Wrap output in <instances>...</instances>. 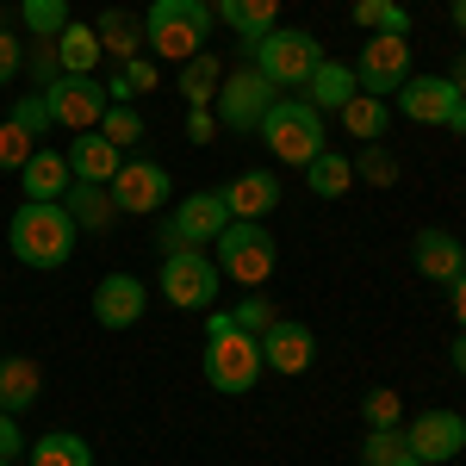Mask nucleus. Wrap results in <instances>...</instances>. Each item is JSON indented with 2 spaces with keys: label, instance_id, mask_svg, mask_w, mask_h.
I'll return each mask as SVG.
<instances>
[{
  "label": "nucleus",
  "instance_id": "nucleus-1",
  "mask_svg": "<svg viewBox=\"0 0 466 466\" xmlns=\"http://www.w3.org/2000/svg\"><path fill=\"white\" fill-rule=\"evenodd\" d=\"M81 243V224L69 218V206L56 199V206H44V199H25L13 224H6V249L19 255L25 268H63Z\"/></svg>",
  "mask_w": 466,
  "mask_h": 466
},
{
  "label": "nucleus",
  "instance_id": "nucleus-2",
  "mask_svg": "<svg viewBox=\"0 0 466 466\" xmlns=\"http://www.w3.org/2000/svg\"><path fill=\"white\" fill-rule=\"evenodd\" d=\"M261 342H255L249 329H237L230 323V311H212V323H206V386L224 398H243L261 386Z\"/></svg>",
  "mask_w": 466,
  "mask_h": 466
},
{
  "label": "nucleus",
  "instance_id": "nucleus-3",
  "mask_svg": "<svg viewBox=\"0 0 466 466\" xmlns=\"http://www.w3.org/2000/svg\"><path fill=\"white\" fill-rule=\"evenodd\" d=\"M212 6L206 0H156L144 19V37L149 50L162 56V63H187V56H199L206 50V37H212Z\"/></svg>",
  "mask_w": 466,
  "mask_h": 466
},
{
  "label": "nucleus",
  "instance_id": "nucleus-4",
  "mask_svg": "<svg viewBox=\"0 0 466 466\" xmlns=\"http://www.w3.org/2000/svg\"><path fill=\"white\" fill-rule=\"evenodd\" d=\"M261 144L274 149V162H292V168H305L311 156H323V112L305 100V94H287V100H274L268 118H261Z\"/></svg>",
  "mask_w": 466,
  "mask_h": 466
},
{
  "label": "nucleus",
  "instance_id": "nucleus-5",
  "mask_svg": "<svg viewBox=\"0 0 466 466\" xmlns=\"http://www.w3.org/2000/svg\"><path fill=\"white\" fill-rule=\"evenodd\" d=\"M212 249H218V274H224V280H237V287H249V292L261 287V280L274 274V261H280L274 230H268V224H255V218H230Z\"/></svg>",
  "mask_w": 466,
  "mask_h": 466
},
{
  "label": "nucleus",
  "instance_id": "nucleus-6",
  "mask_svg": "<svg viewBox=\"0 0 466 466\" xmlns=\"http://www.w3.org/2000/svg\"><path fill=\"white\" fill-rule=\"evenodd\" d=\"M249 56H255V69L268 75L274 87H299V94H305V81H311L318 63H323V44L311 32H299V25H274Z\"/></svg>",
  "mask_w": 466,
  "mask_h": 466
},
{
  "label": "nucleus",
  "instance_id": "nucleus-7",
  "mask_svg": "<svg viewBox=\"0 0 466 466\" xmlns=\"http://www.w3.org/2000/svg\"><path fill=\"white\" fill-rule=\"evenodd\" d=\"M162 299L175 305V311H206L218 299V287H224V274H218V261L212 255H199V249H175V255H162Z\"/></svg>",
  "mask_w": 466,
  "mask_h": 466
},
{
  "label": "nucleus",
  "instance_id": "nucleus-8",
  "mask_svg": "<svg viewBox=\"0 0 466 466\" xmlns=\"http://www.w3.org/2000/svg\"><path fill=\"white\" fill-rule=\"evenodd\" d=\"M404 81H410V37L367 32V44H360V56H355V87H360V94L392 100Z\"/></svg>",
  "mask_w": 466,
  "mask_h": 466
},
{
  "label": "nucleus",
  "instance_id": "nucleus-9",
  "mask_svg": "<svg viewBox=\"0 0 466 466\" xmlns=\"http://www.w3.org/2000/svg\"><path fill=\"white\" fill-rule=\"evenodd\" d=\"M280 100V87L268 81V75L255 69H237V75H224L218 81V125H230V131H261V118H268V106Z\"/></svg>",
  "mask_w": 466,
  "mask_h": 466
},
{
  "label": "nucleus",
  "instance_id": "nucleus-10",
  "mask_svg": "<svg viewBox=\"0 0 466 466\" xmlns=\"http://www.w3.org/2000/svg\"><path fill=\"white\" fill-rule=\"evenodd\" d=\"M44 106H50V125H63V131H100L112 100L106 81H94V75H56L44 87Z\"/></svg>",
  "mask_w": 466,
  "mask_h": 466
},
{
  "label": "nucleus",
  "instance_id": "nucleus-11",
  "mask_svg": "<svg viewBox=\"0 0 466 466\" xmlns=\"http://www.w3.org/2000/svg\"><path fill=\"white\" fill-rule=\"evenodd\" d=\"M224 224H230V212H224V193H193V199H180L175 218L162 224V255L175 249H206V243H218L224 237Z\"/></svg>",
  "mask_w": 466,
  "mask_h": 466
},
{
  "label": "nucleus",
  "instance_id": "nucleus-12",
  "mask_svg": "<svg viewBox=\"0 0 466 466\" xmlns=\"http://www.w3.org/2000/svg\"><path fill=\"white\" fill-rule=\"evenodd\" d=\"M404 448L423 466L454 461V454H466V417L461 410H423V417L404 423Z\"/></svg>",
  "mask_w": 466,
  "mask_h": 466
},
{
  "label": "nucleus",
  "instance_id": "nucleus-13",
  "mask_svg": "<svg viewBox=\"0 0 466 466\" xmlns=\"http://www.w3.org/2000/svg\"><path fill=\"white\" fill-rule=\"evenodd\" d=\"M168 187H175V180H168L162 162H125V168L112 175L106 193H112V206H118V212L149 218V212H162V206H168Z\"/></svg>",
  "mask_w": 466,
  "mask_h": 466
},
{
  "label": "nucleus",
  "instance_id": "nucleus-14",
  "mask_svg": "<svg viewBox=\"0 0 466 466\" xmlns=\"http://www.w3.org/2000/svg\"><path fill=\"white\" fill-rule=\"evenodd\" d=\"M392 100H398V112H404L410 125H454L461 87H454L448 75H410V81L398 87Z\"/></svg>",
  "mask_w": 466,
  "mask_h": 466
},
{
  "label": "nucleus",
  "instance_id": "nucleus-15",
  "mask_svg": "<svg viewBox=\"0 0 466 466\" xmlns=\"http://www.w3.org/2000/svg\"><path fill=\"white\" fill-rule=\"evenodd\" d=\"M255 342H261V367H274V373H287V380H299V373L318 360V336H311L305 323H292V318H274Z\"/></svg>",
  "mask_w": 466,
  "mask_h": 466
},
{
  "label": "nucleus",
  "instance_id": "nucleus-16",
  "mask_svg": "<svg viewBox=\"0 0 466 466\" xmlns=\"http://www.w3.org/2000/svg\"><path fill=\"white\" fill-rule=\"evenodd\" d=\"M144 299H149V287L137 274H106L94 287V318L106 323V329H131V323L144 318Z\"/></svg>",
  "mask_w": 466,
  "mask_h": 466
},
{
  "label": "nucleus",
  "instance_id": "nucleus-17",
  "mask_svg": "<svg viewBox=\"0 0 466 466\" xmlns=\"http://www.w3.org/2000/svg\"><path fill=\"white\" fill-rule=\"evenodd\" d=\"M410 261H417L423 280L448 287V280H461V274H466V243H461V237H448V230H417Z\"/></svg>",
  "mask_w": 466,
  "mask_h": 466
},
{
  "label": "nucleus",
  "instance_id": "nucleus-18",
  "mask_svg": "<svg viewBox=\"0 0 466 466\" xmlns=\"http://www.w3.org/2000/svg\"><path fill=\"white\" fill-rule=\"evenodd\" d=\"M118 168H125V149L112 144V137H100V131H81L69 144V175L87 180V187H112Z\"/></svg>",
  "mask_w": 466,
  "mask_h": 466
},
{
  "label": "nucleus",
  "instance_id": "nucleus-19",
  "mask_svg": "<svg viewBox=\"0 0 466 466\" xmlns=\"http://www.w3.org/2000/svg\"><path fill=\"white\" fill-rule=\"evenodd\" d=\"M274 206H280V180L268 175V168H249V175H237L224 187V212L230 218H255V224H261Z\"/></svg>",
  "mask_w": 466,
  "mask_h": 466
},
{
  "label": "nucleus",
  "instance_id": "nucleus-20",
  "mask_svg": "<svg viewBox=\"0 0 466 466\" xmlns=\"http://www.w3.org/2000/svg\"><path fill=\"white\" fill-rule=\"evenodd\" d=\"M19 180H25V199H44V206H56V199H69V156H56V149H32V162L19 168Z\"/></svg>",
  "mask_w": 466,
  "mask_h": 466
},
{
  "label": "nucleus",
  "instance_id": "nucleus-21",
  "mask_svg": "<svg viewBox=\"0 0 466 466\" xmlns=\"http://www.w3.org/2000/svg\"><path fill=\"white\" fill-rule=\"evenodd\" d=\"M218 19L230 25V32L243 37V50H255L261 37L274 32V19H280V0H218L212 6Z\"/></svg>",
  "mask_w": 466,
  "mask_h": 466
},
{
  "label": "nucleus",
  "instance_id": "nucleus-22",
  "mask_svg": "<svg viewBox=\"0 0 466 466\" xmlns=\"http://www.w3.org/2000/svg\"><path fill=\"white\" fill-rule=\"evenodd\" d=\"M37 386H44V373H37L32 355H0V410H6V417L32 410Z\"/></svg>",
  "mask_w": 466,
  "mask_h": 466
},
{
  "label": "nucleus",
  "instance_id": "nucleus-23",
  "mask_svg": "<svg viewBox=\"0 0 466 466\" xmlns=\"http://www.w3.org/2000/svg\"><path fill=\"white\" fill-rule=\"evenodd\" d=\"M336 118H342V131H349V137H360V144H380V137H386V125H392V106H386L380 94H355V100L336 112Z\"/></svg>",
  "mask_w": 466,
  "mask_h": 466
},
{
  "label": "nucleus",
  "instance_id": "nucleus-24",
  "mask_svg": "<svg viewBox=\"0 0 466 466\" xmlns=\"http://www.w3.org/2000/svg\"><path fill=\"white\" fill-rule=\"evenodd\" d=\"M355 94H360V87H355V75L342 69V63H318V75L305 81V100H311L318 112H342Z\"/></svg>",
  "mask_w": 466,
  "mask_h": 466
},
{
  "label": "nucleus",
  "instance_id": "nucleus-25",
  "mask_svg": "<svg viewBox=\"0 0 466 466\" xmlns=\"http://www.w3.org/2000/svg\"><path fill=\"white\" fill-rule=\"evenodd\" d=\"M56 63H63V75H94L100 69V37H94V25L69 19L63 37H56Z\"/></svg>",
  "mask_w": 466,
  "mask_h": 466
},
{
  "label": "nucleus",
  "instance_id": "nucleus-26",
  "mask_svg": "<svg viewBox=\"0 0 466 466\" xmlns=\"http://www.w3.org/2000/svg\"><path fill=\"white\" fill-rule=\"evenodd\" d=\"M94 37H100V56H118V63H131L137 56V44H144V19H131V13H100V25H94Z\"/></svg>",
  "mask_w": 466,
  "mask_h": 466
},
{
  "label": "nucleus",
  "instance_id": "nucleus-27",
  "mask_svg": "<svg viewBox=\"0 0 466 466\" xmlns=\"http://www.w3.org/2000/svg\"><path fill=\"white\" fill-rule=\"evenodd\" d=\"M305 187H311L318 199H342V193L355 187V162H349V156H336V149H323V156L305 162Z\"/></svg>",
  "mask_w": 466,
  "mask_h": 466
},
{
  "label": "nucleus",
  "instance_id": "nucleus-28",
  "mask_svg": "<svg viewBox=\"0 0 466 466\" xmlns=\"http://www.w3.org/2000/svg\"><path fill=\"white\" fill-rule=\"evenodd\" d=\"M218 81H224V63H218L212 50H199V56L180 63V94H187V106H212Z\"/></svg>",
  "mask_w": 466,
  "mask_h": 466
},
{
  "label": "nucleus",
  "instance_id": "nucleus-29",
  "mask_svg": "<svg viewBox=\"0 0 466 466\" xmlns=\"http://www.w3.org/2000/svg\"><path fill=\"white\" fill-rule=\"evenodd\" d=\"M63 206H69V218L81 224V230H106L112 218H118V206H112V193H106V187H87V180H75Z\"/></svg>",
  "mask_w": 466,
  "mask_h": 466
},
{
  "label": "nucleus",
  "instance_id": "nucleus-30",
  "mask_svg": "<svg viewBox=\"0 0 466 466\" xmlns=\"http://www.w3.org/2000/svg\"><path fill=\"white\" fill-rule=\"evenodd\" d=\"M32 466H94V448L69 430H50L32 441Z\"/></svg>",
  "mask_w": 466,
  "mask_h": 466
},
{
  "label": "nucleus",
  "instance_id": "nucleus-31",
  "mask_svg": "<svg viewBox=\"0 0 466 466\" xmlns=\"http://www.w3.org/2000/svg\"><path fill=\"white\" fill-rule=\"evenodd\" d=\"M149 87H156V63H149V56H131V63H118V75L106 81V100L112 106H131Z\"/></svg>",
  "mask_w": 466,
  "mask_h": 466
},
{
  "label": "nucleus",
  "instance_id": "nucleus-32",
  "mask_svg": "<svg viewBox=\"0 0 466 466\" xmlns=\"http://www.w3.org/2000/svg\"><path fill=\"white\" fill-rule=\"evenodd\" d=\"M355 25L360 32H398L410 37V13L398 0H355Z\"/></svg>",
  "mask_w": 466,
  "mask_h": 466
},
{
  "label": "nucleus",
  "instance_id": "nucleus-33",
  "mask_svg": "<svg viewBox=\"0 0 466 466\" xmlns=\"http://www.w3.org/2000/svg\"><path fill=\"white\" fill-rule=\"evenodd\" d=\"M19 19L32 37H63L69 25V0H19Z\"/></svg>",
  "mask_w": 466,
  "mask_h": 466
},
{
  "label": "nucleus",
  "instance_id": "nucleus-34",
  "mask_svg": "<svg viewBox=\"0 0 466 466\" xmlns=\"http://www.w3.org/2000/svg\"><path fill=\"white\" fill-rule=\"evenodd\" d=\"M360 417H367V430H404V404H398L392 386H373L360 398Z\"/></svg>",
  "mask_w": 466,
  "mask_h": 466
},
{
  "label": "nucleus",
  "instance_id": "nucleus-35",
  "mask_svg": "<svg viewBox=\"0 0 466 466\" xmlns=\"http://www.w3.org/2000/svg\"><path fill=\"white\" fill-rule=\"evenodd\" d=\"M32 149H37V137L19 125V118H6V125H0V175L25 168V162H32Z\"/></svg>",
  "mask_w": 466,
  "mask_h": 466
},
{
  "label": "nucleus",
  "instance_id": "nucleus-36",
  "mask_svg": "<svg viewBox=\"0 0 466 466\" xmlns=\"http://www.w3.org/2000/svg\"><path fill=\"white\" fill-rule=\"evenodd\" d=\"M355 180H367V187H392L398 180V162L386 156V144H367L355 156Z\"/></svg>",
  "mask_w": 466,
  "mask_h": 466
},
{
  "label": "nucleus",
  "instance_id": "nucleus-37",
  "mask_svg": "<svg viewBox=\"0 0 466 466\" xmlns=\"http://www.w3.org/2000/svg\"><path fill=\"white\" fill-rule=\"evenodd\" d=\"M100 137H112L118 149H131L137 137H144V118H137V106H106V118H100Z\"/></svg>",
  "mask_w": 466,
  "mask_h": 466
},
{
  "label": "nucleus",
  "instance_id": "nucleus-38",
  "mask_svg": "<svg viewBox=\"0 0 466 466\" xmlns=\"http://www.w3.org/2000/svg\"><path fill=\"white\" fill-rule=\"evenodd\" d=\"M398 448H404V430H367V441H360V466H392Z\"/></svg>",
  "mask_w": 466,
  "mask_h": 466
},
{
  "label": "nucleus",
  "instance_id": "nucleus-39",
  "mask_svg": "<svg viewBox=\"0 0 466 466\" xmlns=\"http://www.w3.org/2000/svg\"><path fill=\"white\" fill-rule=\"evenodd\" d=\"M274 318H280V311H274V305H268L261 292H249V299H243V305L230 311V323H237V329H249V336H261V329H268Z\"/></svg>",
  "mask_w": 466,
  "mask_h": 466
},
{
  "label": "nucleus",
  "instance_id": "nucleus-40",
  "mask_svg": "<svg viewBox=\"0 0 466 466\" xmlns=\"http://www.w3.org/2000/svg\"><path fill=\"white\" fill-rule=\"evenodd\" d=\"M13 118H19L32 137H50V106H44V94H25V100L13 106Z\"/></svg>",
  "mask_w": 466,
  "mask_h": 466
},
{
  "label": "nucleus",
  "instance_id": "nucleus-41",
  "mask_svg": "<svg viewBox=\"0 0 466 466\" xmlns=\"http://www.w3.org/2000/svg\"><path fill=\"white\" fill-rule=\"evenodd\" d=\"M19 69H25V44H19L13 32H0V87H6Z\"/></svg>",
  "mask_w": 466,
  "mask_h": 466
},
{
  "label": "nucleus",
  "instance_id": "nucleus-42",
  "mask_svg": "<svg viewBox=\"0 0 466 466\" xmlns=\"http://www.w3.org/2000/svg\"><path fill=\"white\" fill-rule=\"evenodd\" d=\"M212 131H218V112L212 106H193V112H187V137H193V144H212Z\"/></svg>",
  "mask_w": 466,
  "mask_h": 466
},
{
  "label": "nucleus",
  "instance_id": "nucleus-43",
  "mask_svg": "<svg viewBox=\"0 0 466 466\" xmlns=\"http://www.w3.org/2000/svg\"><path fill=\"white\" fill-rule=\"evenodd\" d=\"M19 448H25V435H19V423H13V417H6V410H0V454H6V461H13V454H19Z\"/></svg>",
  "mask_w": 466,
  "mask_h": 466
},
{
  "label": "nucleus",
  "instance_id": "nucleus-44",
  "mask_svg": "<svg viewBox=\"0 0 466 466\" xmlns=\"http://www.w3.org/2000/svg\"><path fill=\"white\" fill-rule=\"evenodd\" d=\"M448 311H454V323L466 329V274H461V280H448Z\"/></svg>",
  "mask_w": 466,
  "mask_h": 466
},
{
  "label": "nucleus",
  "instance_id": "nucleus-45",
  "mask_svg": "<svg viewBox=\"0 0 466 466\" xmlns=\"http://www.w3.org/2000/svg\"><path fill=\"white\" fill-rule=\"evenodd\" d=\"M448 360H454V367H461V373H466V336H461V342H454V349H448Z\"/></svg>",
  "mask_w": 466,
  "mask_h": 466
},
{
  "label": "nucleus",
  "instance_id": "nucleus-46",
  "mask_svg": "<svg viewBox=\"0 0 466 466\" xmlns=\"http://www.w3.org/2000/svg\"><path fill=\"white\" fill-rule=\"evenodd\" d=\"M392 466H423V461H417L410 448H398V454H392Z\"/></svg>",
  "mask_w": 466,
  "mask_h": 466
},
{
  "label": "nucleus",
  "instance_id": "nucleus-47",
  "mask_svg": "<svg viewBox=\"0 0 466 466\" xmlns=\"http://www.w3.org/2000/svg\"><path fill=\"white\" fill-rule=\"evenodd\" d=\"M448 81H454V87H461V94H466V56H461V63H454V75H448Z\"/></svg>",
  "mask_w": 466,
  "mask_h": 466
},
{
  "label": "nucleus",
  "instance_id": "nucleus-48",
  "mask_svg": "<svg viewBox=\"0 0 466 466\" xmlns=\"http://www.w3.org/2000/svg\"><path fill=\"white\" fill-rule=\"evenodd\" d=\"M454 131L466 137V94H461V106H454Z\"/></svg>",
  "mask_w": 466,
  "mask_h": 466
},
{
  "label": "nucleus",
  "instance_id": "nucleus-49",
  "mask_svg": "<svg viewBox=\"0 0 466 466\" xmlns=\"http://www.w3.org/2000/svg\"><path fill=\"white\" fill-rule=\"evenodd\" d=\"M454 25H461V32H466V0H454Z\"/></svg>",
  "mask_w": 466,
  "mask_h": 466
},
{
  "label": "nucleus",
  "instance_id": "nucleus-50",
  "mask_svg": "<svg viewBox=\"0 0 466 466\" xmlns=\"http://www.w3.org/2000/svg\"><path fill=\"white\" fill-rule=\"evenodd\" d=\"M0 32H6V6H0Z\"/></svg>",
  "mask_w": 466,
  "mask_h": 466
},
{
  "label": "nucleus",
  "instance_id": "nucleus-51",
  "mask_svg": "<svg viewBox=\"0 0 466 466\" xmlns=\"http://www.w3.org/2000/svg\"><path fill=\"white\" fill-rule=\"evenodd\" d=\"M0 466H13V461H6V454H0Z\"/></svg>",
  "mask_w": 466,
  "mask_h": 466
}]
</instances>
